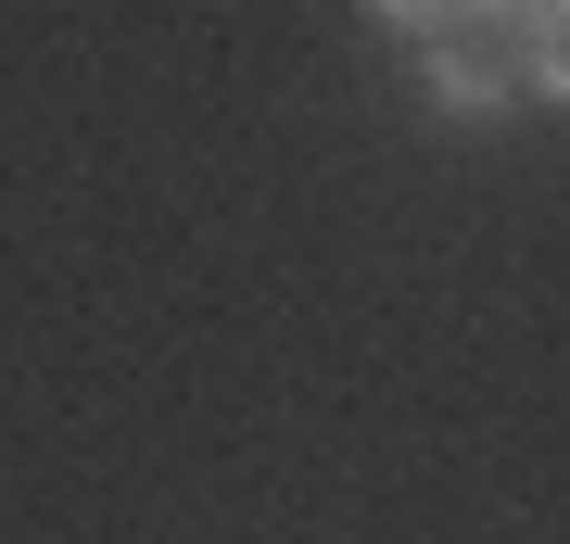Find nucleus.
I'll return each mask as SVG.
<instances>
[{
  "instance_id": "f257e3e1",
  "label": "nucleus",
  "mask_w": 570,
  "mask_h": 544,
  "mask_svg": "<svg viewBox=\"0 0 570 544\" xmlns=\"http://www.w3.org/2000/svg\"><path fill=\"white\" fill-rule=\"evenodd\" d=\"M419 101H431L444 127H508V115H520V77H508L494 39H431V51H419Z\"/></svg>"
},
{
  "instance_id": "f03ea898",
  "label": "nucleus",
  "mask_w": 570,
  "mask_h": 544,
  "mask_svg": "<svg viewBox=\"0 0 570 544\" xmlns=\"http://www.w3.org/2000/svg\"><path fill=\"white\" fill-rule=\"evenodd\" d=\"M508 77H520V101L570 115V26H546V39H508Z\"/></svg>"
},
{
  "instance_id": "7ed1b4c3",
  "label": "nucleus",
  "mask_w": 570,
  "mask_h": 544,
  "mask_svg": "<svg viewBox=\"0 0 570 544\" xmlns=\"http://www.w3.org/2000/svg\"><path fill=\"white\" fill-rule=\"evenodd\" d=\"M367 26L406 39V51H431V39H469V0H367Z\"/></svg>"
},
{
  "instance_id": "20e7f679",
  "label": "nucleus",
  "mask_w": 570,
  "mask_h": 544,
  "mask_svg": "<svg viewBox=\"0 0 570 544\" xmlns=\"http://www.w3.org/2000/svg\"><path fill=\"white\" fill-rule=\"evenodd\" d=\"M546 26H570V0H469V39H546Z\"/></svg>"
}]
</instances>
